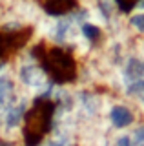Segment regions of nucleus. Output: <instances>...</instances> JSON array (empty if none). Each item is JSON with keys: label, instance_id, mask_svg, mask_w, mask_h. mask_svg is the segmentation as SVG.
<instances>
[{"label": "nucleus", "instance_id": "3", "mask_svg": "<svg viewBox=\"0 0 144 146\" xmlns=\"http://www.w3.org/2000/svg\"><path fill=\"white\" fill-rule=\"evenodd\" d=\"M82 33H84V36H86L88 40H95V38H98V35H100V29H98L95 24L86 22V24L82 26Z\"/></svg>", "mask_w": 144, "mask_h": 146}, {"label": "nucleus", "instance_id": "2", "mask_svg": "<svg viewBox=\"0 0 144 146\" xmlns=\"http://www.w3.org/2000/svg\"><path fill=\"white\" fill-rule=\"evenodd\" d=\"M129 26L133 27L137 33L144 35V11H135L131 17H129Z\"/></svg>", "mask_w": 144, "mask_h": 146}, {"label": "nucleus", "instance_id": "8", "mask_svg": "<svg viewBox=\"0 0 144 146\" xmlns=\"http://www.w3.org/2000/svg\"><path fill=\"white\" fill-rule=\"evenodd\" d=\"M139 99H141V104H142V108H144V90H142V93L139 95Z\"/></svg>", "mask_w": 144, "mask_h": 146}, {"label": "nucleus", "instance_id": "1", "mask_svg": "<svg viewBox=\"0 0 144 146\" xmlns=\"http://www.w3.org/2000/svg\"><path fill=\"white\" fill-rule=\"evenodd\" d=\"M110 121H111V124H113L115 128L122 130V128H128L135 121V115H133V111L128 106L117 104V106H113L110 110Z\"/></svg>", "mask_w": 144, "mask_h": 146}, {"label": "nucleus", "instance_id": "6", "mask_svg": "<svg viewBox=\"0 0 144 146\" xmlns=\"http://www.w3.org/2000/svg\"><path fill=\"white\" fill-rule=\"evenodd\" d=\"M133 144H144V124H139L131 133Z\"/></svg>", "mask_w": 144, "mask_h": 146}, {"label": "nucleus", "instance_id": "5", "mask_svg": "<svg viewBox=\"0 0 144 146\" xmlns=\"http://www.w3.org/2000/svg\"><path fill=\"white\" fill-rule=\"evenodd\" d=\"M9 91H11V84H9V80L0 79V106L6 102V99H7V95H9Z\"/></svg>", "mask_w": 144, "mask_h": 146}, {"label": "nucleus", "instance_id": "4", "mask_svg": "<svg viewBox=\"0 0 144 146\" xmlns=\"http://www.w3.org/2000/svg\"><path fill=\"white\" fill-rule=\"evenodd\" d=\"M115 2V6L120 9V11H124V13H128V11H133L135 6L139 4V0H113Z\"/></svg>", "mask_w": 144, "mask_h": 146}, {"label": "nucleus", "instance_id": "7", "mask_svg": "<svg viewBox=\"0 0 144 146\" xmlns=\"http://www.w3.org/2000/svg\"><path fill=\"white\" fill-rule=\"evenodd\" d=\"M117 146H133V141H131V135H122L117 139Z\"/></svg>", "mask_w": 144, "mask_h": 146}]
</instances>
